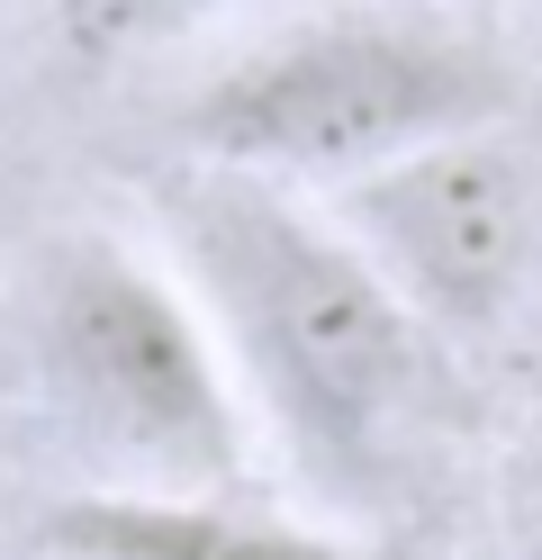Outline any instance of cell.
<instances>
[{
	"mask_svg": "<svg viewBox=\"0 0 542 560\" xmlns=\"http://www.w3.org/2000/svg\"><path fill=\"white\" fill-rule=\"evenodd\" d=\"M46 560H361L325 524H289L227 488H72L36 524Z\"/></svg>",
	"mask_w": 542,
	"mask_h": 560,
	"instance_id": "cell-5",
	"label": "cell"
},
{
	"mask_svg": "<svg viewBox=\"0 0 542 560\" xmlns=\"http://www.w3.org/2000/svg\"><path fill=\"white\" fill-rule=\"evenodd\" d=\"M506 109V63L461 27L407 10H316L227 55L181 100V154L325 199L434 136L497 127Z\"/></svg>",
	"mask_w": 542,
	"mask_h": 560,
	"instance_id": "cell-2",
	"label": "cell"
},
{
	"mask_svg": "<svg viewBox=\"0 0 542 560\" xmlns=\"http://www.w3.org/2000/svg\"><path fill=\"white\" fill-rule=\"evenodd\" d=\"M27 353L91 488H227L244 470V389L191 280L127 235H64L27 299Z\"/></svg>",
	"mask_w": 542,
	"mask_h": 560,
	"instance_id": "cell-3",
	"label": "cell"
},
{
	"mask_svg": "<svg viewBox=\"0 0 542 560\" xmlns=\"http://www.w3.org/2000/svg\"><path fill=\"white\" fill-rule=\"evenodd\" d=\"M325 208L371 254V271L416 307V326L434 343L488 335L524 299V271L542 244V190H533V163L516 154L506 118L434 136V145L325 190Z\"/></svg>",
	"mask_w": 542,
	"mask_h": 560,
	"instance_id": "cell-4",
	"label": "cell"
},
{
	"mask_svg": "<svg viewBox=\"0 0 542 560\" xmlns=\"http://www.w3.org/2000/svg\"><path fill=\"white\" fill-rule=\"evenodd\" d=\"M145 208L289 479L344 515L380 506L434 416V335L416 307L308 190L181 154Z\"/></svg>",
	"mask_w": 542,
	"mask_h": 560,
	"instance_id": "cell-1",
	"label": "cell"
},
{
	"mask_svg": "<svg viewBox=\"0 0 542 560\" xmlns=\"http://www.w3.org/2000/svg\"><path fill=\"white\" fill-rule=\"evenodd\" d=\"M227 10H244V0H64V46L91 63H118V55L191 37V27L227 19Z\"/></svg>",
	"mask_w": 542,
	"mask_h": 560,
	"instance_id": "cell-6",
	"label": "cell"
}]
</instances>
